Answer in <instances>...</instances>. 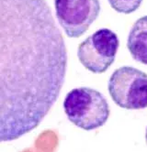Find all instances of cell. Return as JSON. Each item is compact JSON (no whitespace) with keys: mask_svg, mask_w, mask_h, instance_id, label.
<instances>
[{"mask_svg":"<svg viewBox=\"0 0 147 152\" xmlns=\"http://www.w3.org/2000/svg\"><path fill=\"white\" fill-rule=\"evenodd\" d=\"M64 109L71 123L87 131L104 126L110 115L105 96L89 87L71 90L64 98Z\"/></svg>","mask_w":147,"mask_h":152,"instance_id":"obj_2","label":"cell"},{"mask_svg":"<svg viewBox=\"0 0 147 152\" xmlns=\"http://www.w3.org/2000/svg\"><path fill=\"white\" fill-rule=\"evenodd\" d=\"M127 48L135 61L147 65V16L140 18L132 25Z\"/></svg>","mask_w":147,"mask_h":152,"instance_id":"obj_6","label":"cell"},{"mask_svg":"<svg viewBox=\"0 0 147 152\" xmlns=\"http://www.w3.org/2000/svg\"><path fill=\"white\" fill-rule=\"evenodd\" d=\"M108 89L112 101L128 110L147 107V73L134 67L123 66L113 72Z\"/></svg>","mask_w":147,"mask_h":152,"instance_id":"obj_3","label":"cell"},{"mask_svg":"<svg viewBox=\"0 0 147 152\" xmlns=\"http://www.w3.org/2000/svg\"><path fill=\"white\" fill-rule=\"evenodd\" d=\"M67 61L46 0H0V143L40 126L61 94Z\"/></svg>","mask_w":147,"mask_h":152,"instance_id":"obj_1","label":"cell"},{"mask_svg":"<svg viewBox=\"0 0 147 152\" xmlns=\"http://www.w3.org/2000/svg\"><path fill=\"white\" fill-rule=\"evenodd\" d=\"M55 15L67 37L84 35L100 13L99 0H54Z\"/></svg>","mask_w":147,"mask_h":152,"instance_id":"obj_5","label":"cell"},{"mask_svg":"<svg viewBox=\"0 0 147 152\" xmlns=\"http://www.w3.org/2000/svg\"><path fill=\"white\" fill-rule=\"evenodd\" d=\"M143 0H109L110 7L118 13L131 14L140 7Z\"/></svg>","mask_w":147,"mask_h":152,"instance_id":"obj_7","label":"cell"},{"mask_svg":"<svg viewBox=\"0 0 147 152\" xmlns=\"http://www.w3.org/2000/svg\"><path fill=\"white\" fill-rule=\"evenodd\" d=\"M119 46L120 40L115 32L100 28L79 44L77 57L89 72L103 73L114 62Z\"/></svg>","mask_w":147,"mask_h":152,"instance_id":"obj_4","label":"cell"},{"mask_svg":"<svg viewBox=\"0 0 147 152\" xmlns=\"http://www.w3.org/2000/svg\"><path fill=\"white\" fill-rule=\"evenodd\" d=\"M145 141H146V144H147V128H146V132H145Z\"/></svg>","mask_w":147,"mask_h":152,"instance_id":"obj_8","label":"cell"}]
</instances>
